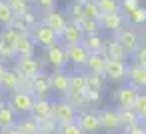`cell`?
Instances as JSON below:
<instances>
[{
	"label": "cell",
	"instance_id": "14",
	"mask_svg": "<svg viewBox=\"0 0 146 134\" xmlns=\"http://www.w3.org/2000/svg\"><path fill=\"white\" fill-rule=\"evenodd\" d=\"M48 78H50L52 92L62 98L70 88V72L68 70H48Z\"/></svg>",
	"mask_w": 146,
	"mask_h": 134
},
{
	"label": "cell",
	"instance_id": "6",
	"mask_svg": "<svg viewBox=\"0 0 146 134\" xmlns=\"http://www.w3.org/2000/svg\"><path fill=\"white\" fill-rule=\"evenodd\" d=\"M34 102H36V96H34L32 92H28V90H22V88H18L16 92L8 94V104L18 112V116L30 114Z\"/></svg>",
	"mask_w": 146,
	"mask_h": 134
},
{
	"label": "cell",
	"instance_id": "37",
	"mask_svg": "<svg viewBox=\"0 0 146 134\" xmlns=\"http://www.w3.org/2000/svg\"><path fill=\"white\" fill-rule=\"evenodd\" d=\"M16 48L14 46H10V44H6V42H2L0 40V62H14L16 60Z\"/></svg>",
	"mask_w": 146,
	"mask_h": 134
},
{
	"label": "cell",
	"instance_id": "27",
	"mask_svg": "<svg viewBox=\"0 0 146 134\" xmlns=\"http://www.w3.org/2000/svg\"><path fill=\"white\" fill-rule=\"evenodd\" d=\"M16 120H18V112H16V110L8 104V100H6V104L0 106V128L14 126Z\"/></svg>",
	"mask_w": 146,
	"mask_h": 134
},
{
	"label": "cell",
	"instance_id": "36",
	"mask_svg": "<svg viewBox=\"0 0 146 134\" xmlns=\"http://www.w3.org/2000/svg\"><path fill=\"white\" fill-rule=\"evenodd\" d=\"M6 2H8V6L12 8V12H14V16H16V18H20L26 10H30V8H32L30 0H6Z\"/></svg>",
	"mask_w": 146,
	"mask_h": 134
},
{
	"label": "cell",
	"instance_id": "17",
	"mask_svg": "<svg viewBox=\"0 0 146 134\" xmlns=\"http://www.w3.org/2000/svg\"><path fill=\"white\" fill-rule=\"evenodd\" d=\"M126 82L132 84L134 88L138 90H146V68L128 60V76H126Z\"/></svg>",
	"mask_w": 146,
	"mask_h": 134
},
{
	"label": "cell",
	"instance_id": "46",
	"mask_svg": "<svg viewBox=\"0 0 146 134\" xmlns=\"http://www.w3.org/2000/svg\"><path fill=\"white\" fill-rule=\"evenodd\" d=\"M124 134H146V126L142 124V122H136L134 126H130V128H126V130H122Z\"/></svg>",
	"mask_w": 146,
	"mask_h": 134
},
{
	"label": "cell",
	"instance_id": "3",
	"mask_svg": "<svg viewBox=\"0 0 146 134\" xmlns=\"http://www.w3.org/2000/svg\"><path fill=\"white\" fill-rule=\"evenodd\" d=\"M42 60L46 64V70H68V56L66 48L58 42L46 50H42Z\"/></svg>",
	"mask_w": 146,
	"mask_h": 134
},
{
	"label": "cell",
	"instance_id": "34",
	"mask_svg": "<svg viewBox=\"0 0 146 134\" xmlns=\"http://www.w3.org/2000/svg\"><path fill=\"white\" fill-rule=\"evenodd\" d=\"M14 12H12V8L8 6V2L4 0L2 4H0V28H4V26H10L12 22H14Z\"/></svg>",
	"mask_w": 146,
	"mask_h": 134
},
{
	"label": "cell",
	"instance_id": "24",
	"mask_svg": "<svg viewBox=\"0 0 146 134\" xmlns=\"http://www.w3.org/2000/svg\"><path fill=\"white\" fill-rule=\"evenodd\" d=\"M86 90H88V84H86L84 70H70V88H68V92L86 94Z\"/></svg>",
	"mask_w": 146,
	"mask_h": 134
},
{
	"label": "cell",
	"instance_id": "1",
	"mask_svg": "<svg viewBox=\"0 0 146 134\" xmlns=\"http://www.w3.org/2000/svg\"><path fill=\"white\" fill-rule=\"evenodd\" d=\"M12 68L24 78H34L38 72L46 70V64L42 56H16V60L12 62Z\"/></svg>",
	"mask_w": 146,
	"mask_h": 134
},
{
	"label": "cell",
	"instance_id": "42",
	"mask_svg": "<svg viewBox=\"0 0 146 134\" xmlns=\"http://www.w3.org/2000/svg\"><path fill=\"white\" fill-rule=\"evenodd\" d=\"M20 18L24 20V24H26L28 28H32V26H34V24H36L38 20H40V16H38V10H36L34 6H32L30 10H26V12H24V14H22Z\"/></svg>",
	"mask_w": 146,
	"mask_h": 134
},
{
	"label": "cell",
	"instance_id": "8",
	"mask_svg": "<svg viewBox=\"0 0 146 134\" xmlns=\"http://www.w3.org/2000/svg\"><path fill=\"white\" fill-rule=\"evenodd\" d=\"M100 22V30L106 36H116L124 26H126V18L122 12H110V14H100L98 16Z\"/></svg>",
	"mask_w": 146,
	"mask_h": 134
},
{
	"label": "cell",
	"instance_id": "28",
	"mask_svg": "<svg viewBox=\"0 0 146 134\" xmlns=\"http://www.w3.org/2000/svg\"><path fill=\"white\" fill-rule=\"evenodd\" d=\"M84 74H86V84H88V88H92V90H100V92H104V90H106L108 80L104 78V74L88 72V70H84Z\"/></svg>",
	"mask_w": 146,
	"mask_h": 134
},
{
	"label": "cell",
	"instance_id": "53",
	"mask_svg": "<svg viewBox=\"0 0 146 134\" xmlns=\"http://www.w3.org/2000/svg\"><path fill=\"white\" fill-rule=\"evenodd\" d=\"M2 2H4V0H0V4H2Z\"/></svg>",
	"mask_w": 146,
	"mask_h": 134
},
{
	"label": "cell",
	"instance_id": "20",
	"mask_svg": "<svg viewBox=\"0 0 146 134\" xmlns=\"http://www.w3.org/2000/svg\"><path fill=\"white\" fill-rule=\"evenodd\" d=\"M104 54L112 60H128L124 48L120 46L116 36H106V44H104Z\"/></svg>",
	"mask_w": 146,
	"mask_h": 134
},
{
	"label": "cell",
	"instance_id": "44",
	"mask_svg": "<svg viewBox=\"0 0 146 134\" xmlns=\"http://www.w3.org/2000/svg\"><path fill=\"white\" fill-rule=\"evenodd\" d=\"M142 4V0H120V12L126 16V14H130L136 6H140Z\"/></svg>",
	"mask_w": 146,
	"mask_h": 134
},
{
	"label": "cell",
	"instance_id": "33",
	"mask_svg": "<svg viewBox=\"0 0 146 134\" xmlns=\"http://www.w3.org/2000/svg\"><path fill=\"white\" fill-rule=\"evenodd\" d=\"M102 96H104V92L88 88L86 94H84V98H86V108H90V110H98V106H100V102H102Z\"/></svg>",
	"mask_w": 146,
	"mask_h": 134
},
{
	"label": "cell",
	"instance_id": "51",
	"mask_svg": "<svg viewBox=\"0 0 146 134\" xmlns=\"http://www.w3.org/2000/svg\"><path fill=\"white\" fill-rule=\"evenodd\" d=\"M140 122H142V124H144V126H146V116H144V118H142V120H140Z\"/></svg>",
	"mask_w": 146,
	"mask_h": 134
},
{
	"label": "cell",
	"instance_id": "4",
	"mask_svg": "<svg viewBox=\"0 0 146 134\" xmlns=\"http://www.w3.org/2000/svg\"><path fill=\"white\" fill-rule=\"evenodd\" d=\"M138 94H140L138 88H134L132 84L124 82V84H118V86L112 90L110 100H112V104H114L116 108H134V102H136Z\"/></svg>",
	"mask_w": 146,
	"mask_h": 134
},
{
	"label": "cell",
	"instance_id": "45",
	"mask_svg": "<svg viewBox=\"0 0 146 134\" xmlns=\"http://www.w3.org/2000/svg\"><path fill=\"white\" fill-rule=\"evenodd\" d=\"M58 134H84V132L80 130V126L76 122H68V124H60Z\"/></svg>",
	"mask_w": 146,
	"mask_h": 134
},
{
	"label": "cell",
	"instance_id": "40",
	"mask_svg": "<svg viewBox=\"0 0 146 134\" xmlns=\"http://www.w3.org/2000/svg\"><path fill=\"white\" fill-rule=\"evenodd\" d=\"M134 112L138 114L140 120L146 116V92H144V90H140V94H138V98H136V102H134Z\"/></svg>",
	"mask_w": 146,
	"mask_h": 134
},
{
	"label": "cell",
	"instance_id": "35",
	"mask_svg": "<svg viewBox=\"0 0 146 134\" xmlns=\"http://www.w3.org/2000/svg\"><path fill=\"white\" fill-rule=\"evenodd\" d=\"M100 8L96 0H84L82 2V18H98Z\"/></svg>",
	"mask_w": 146,
	"mask_h": 134
},
{
	"label": "cell",
	"instance_id": "23",
	"mask_svg": "<svg viewBox=\"0 0 146 134\" xmlns=\"http://www.w3.org/2000/svg\"><path fill=\"white\" fill-rule=\"evenodd\" d=\"M90 54L92 52H104V44H106V34H88L84 36V40L80 42Z\"/></svg>",
	"mask_w": 146,
	"mask_h": 134
},
{
	"label": "cell",
	"instance_id": "25",
	"mask_svg": "<svg viewBox=\"0 0 146 134\" xmlns=\"http://www.w3.org/2000/svg\"><path fill=\"white\" fill-rule=\"evenodd\" d=\"M124 18H126V24H128V26L144 28V26H146V4L136 6V8H134L130 14H126Z\"/></svg>",
	"mask_w": 146,
	"mask_h": 134
},
{
	"label": "cell",
	"instance_id": "11",
	"mask_svg": "<svg viewBox=\"0 0 146 134\" xmlns=\"http://www.w3.org/2000/svg\"><path fill=\"white\" fill-rule=\"evenodd\" d=\"M76 124L80 126V130H82L84 134H98V132H102L98 112H96V110H90V108L78 110V114H76Z\"/></svg>",
	"mask_w": 146,
	"mask_h": 134
},
{
	"label": "cell",
	"instance_id": "39",
	"mask_svg": "<svg viewBox=\"0 0 146 134\" xmlns=\"http://www.w3.org/2000/svg\"><path fill=\"white\" fill-rule=\"evenodd\" d=\"M16 38H18V32L12 26H4L2 30H0V40L6 42V44H10V46L16 44Z\"/></svg>",
	"mask_w": 146,
	"mask_h": 134
},
{
	"label": "cell",
	"instance_id": "21",
	"mask_svg": "<svg viewBox=\"0 0 146 134\" xmlns=\"http://www.w3.org/2000/svg\"><path fill=\"white\" fill-rule=\"evenodd\" d=\"M106 64H108V56H106L104 52H92V54H88L86 70H88V72H98V74H104Z\"/></svg>",
	"mask_w": 146,
	"mask_h": 134
},
{
	"label": "cell",
	"instance_id": "9",
	"mask_svg": "<svg viewBox=\"0 0 146 134\" xmlns=\"http://www.w3.org/2000/svg\"><path fill=\"white\" fill-rule=\"evenodd\" d=\"M128 76V60H112L108 58L106 70H104V78L108 80V84H124Z\"/></svg>",
	"mask_w": 146,
	"mask_h": 134
},
{
	"label": "cell",
	"instance_id": "49",
	"mask_svg": "<svg viewBox=\"0 0 146 134\" xmlns=\"http://www.w3.org/2000/svg\"><path fill=\"white\" fill-rule=\"evenodd\" d=\"M6 62H0V80H2V76H4V72H6Z\"/></svg>",
	"mask_w": 146,
	"mask_h": 134
},
{
	"label": "cell",
	"instance_id": "54",
	"mask_svg": "<svg viewBox=\"0 0 146 134\" xmlns=\"http://www.w3.org/2000/svg\"><path fill=\"white\" fill-rule=\"evenodd\" d=\"M80 2H84V0H80Z\"/></svg>",
	"mask_w": 146,
	"mask_h": 134
},
{
	"label": "cell",
	"instance_id": "30",
	"mask_svg": "<svg viewBox=\"0 0 146 134\" xmlns=\"http://www.w3.org/2000/svg\"><path fill=\"white\" fill-rule=\"evenodd\" d=\"M64 12H66L68 20L80 24V20H82V2L80 0H70V2L64 6Z\"/></svg>",
	"mask_w": 146,
	"mask_h": 134
},
{
	"label": "cell",
	"instance_id": "50",
	"mask_svg": "<svg viewBox=\"0 0 146 134\" xmlns=\"http://www.w3.org/2000/svg\"><path fill=\"white\" fill-rule=\"evenodd\" d=\"M140 32H142V42L146 44V28H144V30H140Z\"/></svg>",
	"mask_w": 146,
	"mask_h": 134
},
{
	"label": "cell",
	"instance_id": "43",
	"mask_svg": "<svg viewBox=\"0 0 146 134\" xmlns=\"http://www.w3.org/2000/svg\"><path fill=\"white\" fill-rule=\"evenodd\" d=\"M130 60L146 68V44H144V42H142V44L138 46V50H136V52H134V54L130 56Z\"/></svg>",
	"mask_w": 146,
	"mask_h": 134
},
{
	"label": "cell",
	"instance_id": "52",
	"mask_svg": "<svg viewBox=\"0 0 146 134\" xmlns=\"http://www.w3.org/2000/svg\"><path fill=\"white\" fill-rule=\"evenodd\" d=\"M110 134H124V132H110Z\"/></svg>",
	"mask_w": 146,
	"mask_h": 134
},
{
	"label": "cell",
	"instance_id": "41",
	"mask_svg": "<svg viewBox=\"0 0 146 134\" xmlns=\"http://www.w3.org/2000/svg\"><path fill=\"white\" fill-rule=\"evenodd\" d=\"M56 4H58V0H34V2H32V6H34L40 14H44V12L56 8Z\"/></svg>",
	"mask_w": 146,
	"mask_h": 134
},
{
	"label": "cell",
	"instance_id": "10",
	"mask_svg": "<svg viewBox=\"0 0 146 134\" xmlns=\"http://www.w3.org/2000/svg\"><path fill=\"white\" fill-rule=\"evenodd\" d=\"M76 114L78 110L66 100V98H58L52 100V118L58 124H68V122H76Z\"/></svg>",
	"mask_w": 146,
	"mask_h": 134
},
{
	"label": "cell",
	"instance_id": "48",
	"mask_svg": "<svg viewBox=\"0 0 146 134\" xmlns=\"http://www.w3.org/2000/svg\"><path fill=\"white\" fill-rule=\"evenodd\" d=\"M6 100H8V94H6L2 88H0V106H2V104H6Z\"/></svg>",
	"mask_w": 146,
	"mask_h": 134
},
{
	"label": "cell",
	"instance_id": "5",
	"mask_svg": "<svg viewBox=\"0 0 146 134\" xmlns=\"http://www.w3.org/2000/svg\"><path fill=\"white\" fill-rule=\"evenodd\" d=\"M116 38H118L120 46L124 48L128 60H130V56L138 50V46L142 44V32H140V28H134V26H128V24L116 34Z\"/></svg>",
	"mask_w": 146,
	"mask_h": 134
},
{
	"label": "cell",
	"instance_id": "16",
	"mask_svg": "<svg viewBox=\"0 0 146 134\" xmlns=\"http://www.w3.org/2000/svg\"><path fill=\"white\" fill-rule=\"evenodd\" d=\"M30 92H32L36 98H50L52 88H50L48 70H42V72H38V74L32 78V88H30Z\"/></svg>",
	"mask_w": 146,
	"mask_h": 134
},
{
	"label": "cell",
	"instance_id": "15",
	"mask_svg": "<svg viewBox=\"0 0 146 134\" xmlns=\"http://www.w3.org/2000/svg\"><path fill=\"white\" fill-rule=\"evenodd\" d=\"M82 40H84V32H82L80 24L68 20V24L64 26V30L60 34V44L62 46H72V44H80Z\"/></svg>",
	"mask_w": 146,
	"mask_h": 134
},
{
	"label": "cell",
	"instance_id": "18",
	"mask_svg": "<svg viewBox=\"0 0 146 134\" xmlns=\"http://www.w3.org/2000/svg\"><path fill=\"white\" fill-rule=\"evenodd\" d=\"M14 48H16V54L18 56H36V52H38V46L34 44L30 32L28 34H18Z\"/></svg>",
	"mask_w": 146,
	"mask_h": 134
},
{
	"label": "cell",
	"instance_id": "26",
	"mask_svg": "<svg viewBox=\"0 0 146 134\" xmlns=\"http://www.w3.org/2000/svg\"><path fill=\"white\" fill-rule=\"evenodd\" d=\"M16 128H18L22 134H38V120H36L32 114L18 116V120H16Z\"/></svg>",
	"mask_w": 146,
	"mask_h": 134
},
{
	"label": "cell",
	"instance_id": "22",
	"mask_svg": "<svg viewBox=\"0 0 146 134\" xmlns=\"http://www.w3.org/2000/svg\"><path fill=\"white\" fill-rule=\"evenodd\" d=\"M30 114L36 118V120H44L48 116H52V98H36Z\"/></svg>",
	"mask_w": 146,
	"mask_h": 134
},
{
	"label": "cell",
	"instance_id": "7",
	"mask_svg": "<svg viewBox=\"0 0 146 134\" xmlns=\"http://www.w3.org/2000/svg\"><path fill=\"white\" fill-rule=\"evenodd\" d=\"M98 112V118H100V128L102 132L110 134V132H122L120 128V114H118V108L112 104V106H104Z\"/></svg>",
	"mask_w": 146,
	"mask_h": 134
},
{
	"label": "cell",
	"instance_id": "13",
	"mask_svg": "<svg viewBox=\"0 0 146 134\" xmlns=\"http://www.w3.org/2000/svg\"><path fill=\"white\" fill-rule=\"evenodd\" d=\"M64 48H66V56H68V66L72 70H86L90 52L82 44H72V46H64Z\"/></svg>",
	"mask_w": 146,
	"mask_h": 134
},
{
	"label": "cell",
	"instance_id": "19",
	"mask_svg": "<svg viewBox=\"0 0 146 134\" xmlns=\"http://www.w3.org/2000/svg\"><path fill=\"white\" fill-rule=\"evenodd\" d=\"M0 88H2L6 94H12V92H16V90L20 88V74H18L12 66L6 68L2 80H0Z\"/></svg>",
	"mask_w": 146,
	"mask_h": 134
},
{
	"label": "cell",
	"instance_id": "12",
	"mask_svg": "<svg viewBox=\"0 0 146 134\" xmlns=\"http://www.w3.org/2000/svg\"><path fill=\"white\" fill-rule=\"evenodd\" d=\"M40 20H42L46 26H50V28L58 34V38H60L64 26L68 24V16H66L64 8H58V6L52 8V10H48V12H44V14H40Z\"/></svg>",
	"mask_w": 146,
	"mask_h": 134
},
{
	"label": "cell",
	"instance_id": "29",
	"mask_svg": "<svg viewBox=\"0 0 146 134\" xmlns=\"http://www.w3.org/2000/svg\"><path fill=\"white\" fill-rule=\"evenodd\" d=\"M118 114H120V128L122 130H126V128L134 126L136 122H140V118L134 112V108H118Z\"/></svg>",
	"mask_w": 146,
	"mask_h": 134
},
{
	"label": "cell",
	"instance_id": "38",
	"mask_svg": "<svg viewBox=\"0 0 146 134\" xmlns=\"http://www.w3.org/2000/svg\"><path fill=\"white\" fill-rule=\"evenodd\" d=\"M100 14H110V12H120V0H96Z\"/></svg>",
	"mask_w": 146,
	"mask_h": 134
},
{
	"label": "cell",
	"instance_id": "47",
	"mask_svg": "<svg viewBox=\"0 0 146 134\" xmlns=\"http://www.w3.org/2000/svg\"><path fill=\"white\" fill-rule=\"evenodd\" d=\"M0 134H22L18 128H16V124L14 126H6V128H0Z\"/></svg>",
	"mask_w": 146,
	"mask_h": 134
},
{
	"label": "cell",
	"instance_id": "2",
	"mask_svg": "<svg viewBox=\"0 0 146 134\" xmlns=\"http://www.w3.org/2000/svg\"><path fill=\"white\" fill-rule=\"evenodd\" d=\"M30 36H32L34 44L38 46V50H46V48H50V46H54V44L60 42L58 34H56L50 26H46L42 20H38V22L30 28Z\"/></svg>",
	"mask_w": 146,
	"mask_h": 134
},
{
	"label": "cell",
	"instance_id": "32",
	"mask_svg": "<svg viewBox=\"0 0 146 134\" xmlns=\"http://www.w3.org/2000/svg\"><path fill=\"white\" fill-rule=\"evenodd\" d=\"M80 28H82L84 36H88V34H102L98 18H82L80 20Z\"/></svg>",
	"mask_w": 146,
	"mask_h": 134
},
{
	"label": "cell",
	"instance_id": "31",
	"mask_svg": "<svg viewBox=\"0 0 146 134\" xmlns=\"http://www.w3.org/2000/svg\"><path fill=\"white\" fill-rule=\"evenodd\" d=\"M58 128H60V124L52 116L38 120V134H58Z\"/></svg>",
	"mask_w": 146,
	"mask_h": 134
}]
</instances>
